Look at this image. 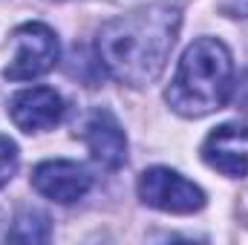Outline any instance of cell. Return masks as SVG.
Listing matches in <instances>:
<instances>
[{
    "mask_svg": "<svg viewBox=\"0 0 248 245\" xmlns=\"http://www.w3.org/2000/svg\"><path fill=\"white\" fill-rule=\"evenodd\" d=\"M84 141H87L93 159L101 168H107V170H119L127 162L124 130H122V124L113 119V113H107V110L90 113V119L84 124Z\"/></svg>",
    "mask_w": 248,
    "mask_h": 245,
    "instance_id": "obj_8",
    "label": "cell"
},
{
    "mask_svg": "<svg viewBox=\"0 0 248 245\" xmlns=\"http://www.w3.org/2000/svg\"><path fill=\"white\" fill-rule=\"evenodd\" d=\"M32 184L46 199L69 205V202H78L90 190L93 179L81 165L66 162V159H52V162H41L32 170Z\"/></svg>",
    "mask_w": 248,
    "mask_h": 245,
    "instance_id": "obj_7",
    "label": "cell"
},
{
    "mask_svg": "<svg viewBox=\"0 0 248 245\" xmlns=\"http://www.w3.org/2000/svg\"><path fill=\"white\" fill-rule=\"evenodd\" d=\"M139 196L144 205L168 214H193L205 208V190L170 168H150L139 176Z\"/></svg>",
    "mask_w": 248,
    "mask_h": 245,
    "instance_id": "obj_4",
    "label": "cell"
},
{
    "mask_svg": "<svg viewBox=\"0 0 248 245\" xmlns=\"http://www.w3.org/2000/svg\"><path fill=\"white\" fill-rule=\"evenodd\" d=\"M9 116L23 133H44L63 119V101L49 87L20 90L9 101Z\"/></svg>",
    "mask_w": 248,
    "mask_h": 245,
    "instance_id": "obj_6",
    "label": "cell"
},
{
    "mask_svg": "<svg viewBox=\"0 0 248 245\" xmlns=\"http://www.w3.org/2000/svg\"><path fill=\"white\" fill-rule=\"evenodd\" d=\"M182 15L173 6H144L130 15L113 17L101 26L95 49L101 66L127 87H147L153 84L179 35Z\"/></svg>",
    "mask_w": 248,
    "mask_h": 245,
    "instance_id": "obj_1",
    "label": "cell"
},
{
    "mask_svg": "<svg viewBox=\"0 0 248 245\" xmlns=\"http://www.w3.org/2000/svg\"><path fill=\"white\" fill-rule=\"evenodd\" d=\"M15 58L6 66V78L9 81H32L46 75L49 69H55L58 55H61V44L55 38V32L44 23H23L15 29Z\"/></svg>",
    "mask_w": 248,
    "mask_h": 245,
    "instance_id": "obj_3",
    "label": "cell"
},
{
    "mask_svg": "<svg viewBox=\"0 0 248 245\" xmlns=\"http://www.w3.org/2000/svg\"><path fill=\"white\" fill-rule=\"evenodd\" d=\"M17 165H20L17 144L9 136H0V187L12 182V176L17 173Z\"/></svg>",
    "mask_w": 248,
    "mask_h": 245,
    "instance_id": "obj_10",
    "label": "cell"
},
{
    "mask_svg": "<svg viewBox=\"0 0 248 245\" xmlns=\"http://www.w3.org/2000/svg\"><path fill=\"white\" fill-rule=\"evenodd\" d=\"M202 159L208 168L222 176H246L248 173V127L246 124H222L208 133L202 144Z\"/></svg>",
    "mask_w": 248,
    "mask_h": 245,
    "instance_id": "obj_5",
    "label": "cell"
},
{
    "mask_svg": "<svg viewBox=\"0 0 248 245\" xmlns=\"http://www.w3.org/2000/svg\"><path fill=\"white\" fill-rule=\"evenodd\" d=\"M222 9L234 17H248V0H222Z\"/></svg>",
    "mask_w": 248,
    "mask_h": 245,
    "instance_id": "obj_11",
    "label": "cell"
},
{
    "mask_svg": "<svg viewBox=\"0 0 248 245\" xmlns=\"http://www.w3.org/2000/svg\"><path fill=\"white\" fill-rule=\"evenodd\" d=\"M231 87L234 61L228 46L217 38H199L185 49L165 98L179 116L202 119L225 107V101L231 98Z\"/></svg>",
    "mask_w": 248,
    "mask_h": 245,
    "instance_id": "obj_2",
    "label": "cell"
},
{
    "mask_svg": "<svg viewBox=\"0 0 248 245\" xmlns=\"http://www.w3.org/2000/svg\"><path fill=\"white\" fill-rule=\"evenodd\" d=\"M49 216L41 214V211H23L17 214L12 231H9V240L15 243H46L49 240Z\"/></svg>",
    "mask_w": 248,
    "mask_h": 245,
    "instance_id": "obj_9",
    "label": "cell"
}]
</instances>
